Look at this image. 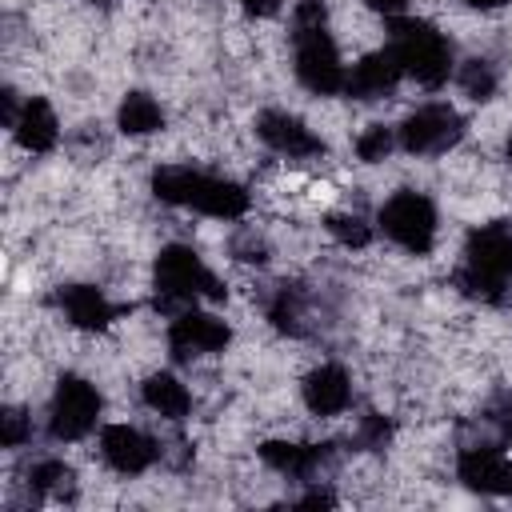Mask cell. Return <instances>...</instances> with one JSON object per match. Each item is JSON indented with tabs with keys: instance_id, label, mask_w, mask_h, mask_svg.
Returning a JSON list of instances; mask_svg holds the SVG:
<instances>
[{
	"instance_id": "obj_1",
	"label": "cell",
	"mask_w": 512,
	"mask_h": 512,
	"mask_svg": "<svg viewBox=\"0 0 512 512\" xmlns=\"http://www.w3.org/2000/svg\"><path fill=\"white\" fill-rule=\"evenodd\" d=\"M296 76L304 88H312L320 96H332L348 84V72L340 64L336 40L328 36L320 0H300V8H296Z\"/></svg>"
},
{
	"instance_id": "obj_2",
	"label": "cell",
	"mask_w": 512,
	"mask_h": 512,
	"mask_svg": "<svg viewBox=\"0 0 512 512\" xmlns=\"http://www.w3.org/2000/svg\"><path fill=\"white\" fill-rule=\"evenodd\" d=\"M456 284L464 288V296H476L488 304L504 300L512 284V228L508 224H484L468 236L464 268Z\"/></svg>"
},
{
	"instance_id": "obj_3",
	"label": "cell",
	"mask_w": 512,
	"mask_h": 512,
	"mask_svg": "<svg viewBox=\"0 0 512 512\" xmlns=\"http://www.w3.org/2000/svg\"><path fill=\"white\" fill-rule=\"evenodd\" d=\"M152 188L160 200L180 204V208H196L204 216H240L248 208V192L224 176L212 172H196V168H160L152 176Z\"/></svg>"
},
{
	"instance_id": "obj_4",
	"label": "cell",
	"mask_w": 512,
	"mask_h": 512,
	"mask_svg": "<svg viewBox=\"0 0 512 512\" xmlns=\"http://www.w3.org/2000/svg\"><path fill=\"white\" fill-rule=\"evenodd\" d=\"M404 68V76H412L424 88H436L448 80L452 72V48L444 40V32H436L424 20H392V44H388Z\"/></svg>"
},
{
	"instance_id": "obj_5",
	"label": "cell",
	"mask_w": 512,
	"mask_h": 512,
	"mask_svg": "<svg viewBox=\"0 0 512 512\" xmlns=\"http://www.w3.org/2000/svg\"><path fill=\"white\" fill-rule=\"evenodd\" d=\"M200 296H224L220 280L208 272V264L184 248V244H172L156 256V308H184V304H196Z\"/></svg>"
},
{
	"instance_id": "obj_6",
	"label": "cell",
	"mask_w": 512,
	"mask_h": 512,
	"mask_svg": "<svg viewBox=\"0 0 512 512\" xmlns=\"http://www.w3.org/2000/svg\"><path fill=\"white\" fill-rule=\"evenodd\" d=\"M380 228L384 236H392L400 248L424 256L436 240V208L428 196L420 192H396L384 208H380Z\"/></svg>"
},
{
	"instance_id": "obj_7",
	"label": "cell",
	"mask_w": 512,
	"mask_h": 512,
	"mask_svg": "<svg viewBox=\"0 0 512 512\" xmlns=\"http://www.w3.org/2000/svg\"><path fill=\"white\" fill-rule=\"evenodd\" d=\"M96 416H100V392L80 376H60L56 396H52V420H48L52 436L80 440L96 428Z\"/></svg>"
},
{
	"instance_id": "obj_8",
	"label": "cell",
	"mask_w": 512,
	"mask_h": 512,
	"mask_svg": "<svg viewBox=\"0 0 512 512\" xmlns=\"http://www.w3.org/2000/svg\"><path fill=\"white\" fill-rule=\"evenodd\" d=\"M460 132H464V120H460L456 108H448V104H424V108H416L400 124V144L408 152H416V156H432V152L452 148L460 140Z\"/></svg>"
},
{
	"instance_id": "obj_9",
	"label": "cell",
	"mask_w": 512,
	"mask_h": 512,
	"mask_svg": "<svg viewBox=\"0 0 512 512\" xmlns=\"http://www.w3.org/2000/svg\"><path fill=\"white\" fill-rule=\"evenodd\" d=\"M228 340H232L228 324L216 320V316H208V312H196V308L180 312V316L172 320V328H168V348H172L176 360H192V356L220 352Z\"/></svg>"
},
{
	"instance_id": "obj_10",
	"label": "cell",
	"mask_w": 512,
	"mask_h": 512,
	"mask_svg": "<svg viewBox=\"0 0 512 512\" xmlns=\"http://www.w3.org/2000/svg\"><path fill=\"white\" fill-rule=\"evenodd\" d=\"M456 472L468 488L476 492H488V496H504L512 492V460L500 452V448H488V444H476V448H464L460 460H456Z\"/></svg>"
},
{
	"instance_id": "obj_11",
	"label": "cell",
	"mask_w": 512,
	"mask_h": 512,
	"mask_svg": "<svg viewBox=\"0 0 512 512\" xmlns=\"http://www.w3.org/2000/svg\"><path fill=\"white\" fill-rule=\"evenodd\" d=\"M100 456L124 472V476H136L144 468H152V460L160 456V448L140 432V428H128V424H108L100 432Z\"/></svg>"
},
{
	"instance_id": "obj_12",
	"label": "cell",
	"mask_w": 512,
	"mask_h": 512,
	"mask_svg": "<svg viewBox=\"0 0 512 512\" xmlns=\"http://www.w3.org/2000/svg\"><path fill=\"white\" fill-rule=\"evenodd\" d=\"M256 132H260V140H264L272 152H280V156H288V160L324 152L320 136H312V128H308L304 120H296L292 112H264V116L256 120Z\"/></svg>"
},
{
	"instance_id": "obj_13",
	"label": "cell",
	"mask_w": 512,
	"mask_h": 512,
	"mask_svg": "<svg viewBox=\"0 0 512 512\" xmlns=\"http://www.w3.org/2000/svg\"><path fill=\"white\" fill-rule=\"evenodd\" d=\"M400 76H404V68L396 60V52L392 48H380V52H368L360 64H352L344 88L352 96H360V100H376V96H388Z\"/></svg>"
},
{
	"instance_id": "obj_14",
	"label": "cell",
	"mask_w": 512,
	"mask_h": 512,
	"mask_svg": "<svg viewBox=\"0 0 512 512\" xmlns=\"http://www.w3.org/2000/svg\"><path fill=\"white\" fill-rule=\"evenodd\" d=\"M352 400V384H348V372L336 368V364H320L316 372H308L304 380V404L316 412V416H336L344 412Z\"/></svg>"
},
{
	"instance_id": "obj_15",
	"label": "cell",
	"mask_w": 512,
	"mask_h": 512,
	"mask_svg": "<svg viewBox=\"0 0 512 512\" xmlns=\"http://www.w3.org/2000/svg\"><path fill=\"white\" fill-rule=\"evenodd\" d=\"M260 456H264V464L268 468H276V472H284V476H292V480H308L320 464H328V444H288V440H268L264 448H260Z\"/></svg>"
},
{
	"instance_id": "obj_16",
	"label": "cell",
	"mask_w": 512,
	"mask_h": 512,
	"mask_svg": "<svg viewBox=\"0 0 512 512\" xmlns=\"http://www.w3.org/2000/svg\"><path fill=\"white\" fill-rule=\"evenodd\" d=\"M12 132H16V140H20L28 152H48V148L56 144V136H60V124H56L52 104L40 100V96L24 100L20 112H16V120H12Z\"/></svg>"
},
{
	"instance_id": "obj_17",
	"label": "cell",
	"mask_w": 512,
	"mask_h": 512,
	"mask_svg": "<svg viewBox=\"0 0 512 512\" xmlns=\"http://www.w3.org/2000/svg\"><path fill=\"white\" fill-rule=\"evenodd\" d=\"M60 308H64V316L76 328H88V332L108 328V320L116 316V308L108 304V296L100 288H92V284H68V288H60Z\"/></svg>"
},
{
	"instance_id": "obj_18",
	"label": "cell",
	"mask_w": 512,
	"mask_h": 512,
	"mask_svg": "<svg viewBox=\"0 0 512 512\" xmlns=\"http://www.w3.org/2000/svg\"><path fill=\"white\" fill-rule=\"evenodd\" d=\"M144 404H148L152 412H160L164 420H180V416H188L192 396H188V388H184L176 376L156 372V376L144 380Z\"/></svg>"
},
{
	"instance_id": "obj_19",
	"label": "cell",
	"mask_w": 512,
	"mask_h": 512,
	"mask_svg": "<svg viewBox=\"0 0 512 512\" xmlns=\"http://www.w3.org/2000/svg\"><path fill=\"white\" fill-rule=\"evenodd\" d=\"M116 124H120L128 136H148V132H156V128L164 124V112H160V104H156L148 92H128V96L120 100Z\"/></svg>"
},
{
	"instance_id": "obj_20",
	"label": "cell",
	"mask_w": 512,
	"mask_h": 512,
	"mask_svg": "<svg viewBox=\"0 0 512 512\" xmlns=\"http://www.w3.org/2000/svg\"><path fill=\"white\" fill-rule=\"evenodd\" d=\"M268 320L280 332H304V292L300 284H280L268 300Z\"/></svg>"
},
{
	"instance_id": "obj_21",
	"label": "cell",
	"mask_w": 512,
	"mask_h": 512,
	"mask_svg": "<svg viewBox=\"0 0 512 512\" xmlns=\"http://www.w3.org/2000/svg\"><path fill=\"white\" fill-rule=\"evenodd\" d=\"M76 476H72V468L64 464V460H40L32 472H28V484H32V492L36 496H48V500H64V496H72V484Z\"/></svg>"
},
{
	"instance_id": "obj_22",
	"label": "cell",
	"mask_w": 512,
	"mask_h": 512,
	"mask_svg": "<svg viewBox=\"0 0 512 512\" xmlns=\"http://www.w3.org/2000/svg\"><path fill=\"white\" fill-rule=\"evenodd\" d=\"M456 80H460V88L472 96V100H488L492 92H496V64L492 60H468V64H460V72H456Z\"/></svg>"
},
{
	"instance_id": "obj_23",
	"label": "cell",
	"mask_w": 512,
	"mask_h": 512,
	"mask_svg": "<svg viewBox=\"0 0 512 512\" xmlns=\"http://www.w3.org/2000/svg\"><path fill=\"white\" fill-rule=\"evenodd\" d=\"M392 144H396L392 128H384V124H372V128H364V132L356 136V156H360L364 164H376V160H384V156L392 152Z\"/></svg>"
},
{
	"instance_id": "obj_24",
	"label": "cell",
	"mask_w": 512,
	"mask_h": 512,
	"mask_svg": "<svg viewBox=\"0 0 512 512\" xmlns=\"http://www.w3.org/2000/svg\"><path fill=\"white\" fill-rule=\"evenodd\" d=\"M328 232L344 244V248H364L372 240V228L360 216H328Z\"/></svg>"
},
{
	"instance_id": "obj_25",
	"label": "cell",
	"mask_w": 512,
	"mask_h": 512,
	"mask_svg": "<svg viewBox=\"0 0 512 512\" xmlns=\"http://www.w3.org/2000/svg\"><path fill=\"white\" fill-rule=\"evenodd\" d=\"M28 416L20 412V408H4V416H0V444L4 448H20L24 440H28Z\"/></svg>"
},
{
	"instance_id": "obj_26",
	"label": "cell",
	"mask_w": 512,
	"mask_h": 512,
	"mask_svg": "<svg viewBox=\"0 0 512 512\" xmlns=\"http://www.w3.org/2000/svg\"><path fill=\"white\" fill-rule=\"evenodd\" d=\"M388 432H392V428H388V420L372 412V416H364V420H360V432H356V444H364V448H384V440H388Z\"/></svg>"
},
{
	"instance_id": "obj_27",
	"label": "cell",
	"mask_w": 512,
	"mask_h": 512,
	"mask_svg": "<svg viewBox=\"0 0 512 512\" xmlns=\"http://www.w3.org/2000/svg\"><path fill=\"white\" fill-rule=\"evenodd\" d=\"M492 420H496V428H500V432L512 440V396H500V400H496Z\"/></svg>"
},
{
	"instance_id": "obj_28",
	"label": "cell",
	"mask_w": 512,
	"mask_h": 512,
	"mask_svg": "<svg viewBox=\"0 0 512 512\" xmlns=\"http://www.w3.org/2000/svg\"><path fill=\"white\" fill-rule=\"evenodd\" d=\"M244 12L248 16H276L280 12V0H244Z\"/></svg>"
},
{
	"instance_id": "obj_29",
	"label": "cell",
	"mask_w": 512,
	"mask_h": 512,
	"mask_svg": "<svg viewBox=\"0 0 512 512\" xmlns=\"http://www.w3.org/2000/svg\"><path fill=\"white\" fill-rule=\"evenodd\" d=\"M368 8H376V12H384V16H400L404 8H408V0H368Z\"/></svg>"
},
{
	"instance_id": "obj_30",
	"label": "cell",
	"mask_w": 512,
	"mask_h": 512,
	"mask_svg": "<svg viewBox=\"0 0 512 512\" xmlns=\"http://www.w3.org/2000/svg\"><path fill=\"white\" fill-rule=\"evenodd\" d=\"M300 504H304V508H324V504H332V496H328V492H320V488H316V492H308V496H304V500H300Z\"/></svg>"
},
{
	"instance_id": "obj_31",
	"label": "cell",
	"mask_w": 512,
	"mask_h": 512,
	"mask_svg": "<svg viewBox=\"0 0 512 512\" xmlns=\"http://www.w3.org/2000/svg\"><path fill=\"white\" fill-rule=\"evenodd\" d=\"M464 4H472V8H500V4H508V0H464Z\"/></svg>"
},
{
	"instance_id": "obj_32",
	"label": "cell",
	"mask_w": 512,
	"mask_h": 512,
	"mask_svg": "<svg viewBox=\"0 0 512 512\" xmlns=\"http://www.w3.org/2000/svg\"><path fill=\"white\" fill-rule=\"evenodd\" d=\"M508 160H512V136H508Z\"/></svg>"
}]
</instances>
